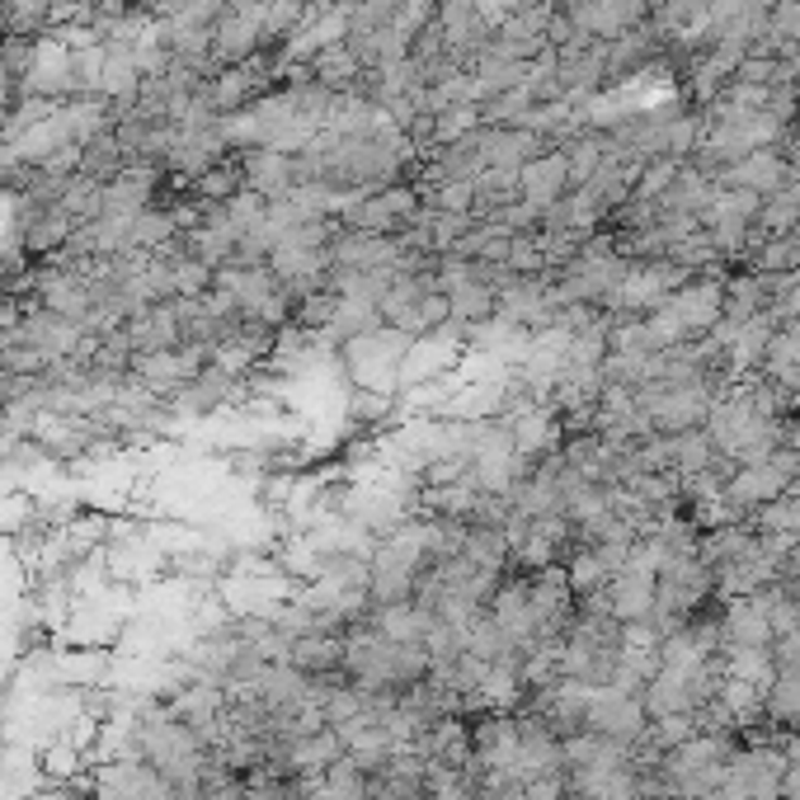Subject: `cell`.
<instances>
[{
  "label": "cell",
  "mask_w": 800,
  "mask_h": 800,
  "mask_svg": "<svg viewBox=\"0 0 800 800\" xmlns=\"http://www.w3.org/2000/svg\"><path fill=\"white\" fill-rule=\"evenodd\" d=\"M777 28L782 34H800V5H782V14H777Z\"/></svg>",
  "instance_id": "5"
},
{
  "label": "cell",
  "mask_w": 800,
  "mask_h": 800,
  "mask_svg": "<svg viewBox=\"0 0 800 800\" xmlns=\"http://www.w3.org/2000/svg\"><path fill=\"white\" fill-rule=\"evenodd\" d=\"M735 179L745 184L749 193H763V189H773V184H782V161H773L767 151H753L735 165Z\"/></svg>",
  "instance_id": "4"
},
{
  "label": "cell",
  "mask_w": 800,
  "mask_h": 800,
  "mask_svg": "<svg viewBox=\"0 0 800 800\" xmlns=\"http://www.w3.org/2000/svg\"><path fill=\"white\" fill-rule=\"evenodd\" d=\"M565 175H570L565 161H537V165L523 175V189H527V198H533V203H551V198L565 189Z\"/></svg>",
  "instance_id": "3"
},
{
  "label": "cell",
  "mask_w": 800,
  "mask_h": 800,
  "mask_svg": "<svg viewBox=\"0 0 800 800\" xmlns=\"http://www.w3.org/2000/svg\"><path fill=\"white\" fill-rule=\"evenodd\" d=\"M668 311H674V321L683 330H711V325H721L725 316V292L716 283H697V288H683L668 297Z\"/></svg>",
  "instance_id": "1"
},
{
  "label": "cell",
  "mask_w": 800,
  "mask_h": 800,
  "mask_svg": "<svg viewBox=\"0 0 800 800\" xmlns=\"http://www.w3.org/2000/svg\"><path fill=\"white\" fill-rule=\"evenodd\" d=\"M584 800H589V796H584Z\"/></svg>",
  "instance_id": "6"
},
{
  "label": "cell",
  "mask_w": 800,
  "mask_h": 800,
  "mask_svg": "<svg viewBox=\"0 0 800 800\" xmlns=\"http://www.w3.org/2000/svg\"><path fill=\"white\" fill-rule=\"evenodd\" d=\"M555 420H551V410H518L513 414V424H509V442H513V452L518 457H541L547 448H555Z\"/></svg>",
  "instance_id": "2"
}]
</instances>
